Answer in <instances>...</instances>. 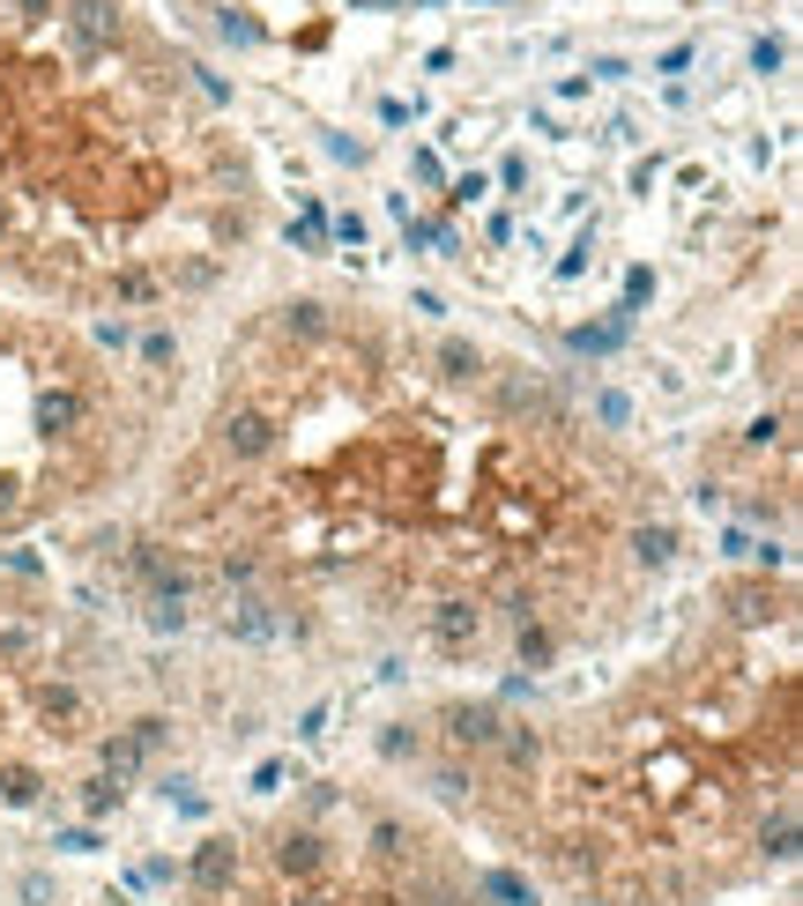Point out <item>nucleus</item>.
Masks as SVG:
<instances>
[{"label": "nucleus", "instance_id": "nucleus-2", "mask_svg": "<svg viewBox=\"0 0 803 906\" xmlns=\"http://www.w3.org/2000/svg\"><path fill=\"white\" fill-rule=\"evenodd\" d=\"M0 803L30 810V803H38V773H30V765H8V773H0Z\"/></svg>", "mask_w": 803, "mask_h": 906}, {"label": "nucleus", "instance_id": "nucleus-1", "mask_svg": "<svg viewBox=\"0 0 803 906\" xmlns=\"http://www.w3.org/2000/svg\"><path fill=\"white\" fill-rule=\"evenodd\" d=\"M186 877H194V892H224V884L238 877V847H231V839H209V847L194 855V869H186Z\"/></svg>", "mask_w": 803, "mask_h": 906}]
</instances>
